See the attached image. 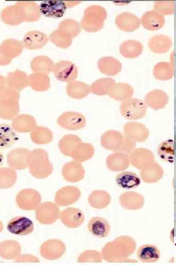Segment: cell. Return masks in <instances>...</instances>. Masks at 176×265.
I'll return each instance as SVG.
<instances>
[{"label":"cell","instance_id":"6da1fadb","mask_svg":"<svg viewBox=\"0 0 176 265\" xmlns=\"http://www.w3.org/2000/svg\"><path fill=\"white\" fill-rule=\"evenodd\" d=\"M107 11L99 5H91L87 7L80 23L81 27L88 32H95L103 28L107 17Z\"/></svg>","mask_w":176,"mask_h":265},{"label":"cell","instance_id":"7a4b0ae2","mask_svg":"<svg viewBox=\"0 0 176 265\" xmlns=\"http://www.w3.org/2000/svg\"><path fill=\"white\" fill-rule=\"evenodd\" d=\"M147 106L142 100L131 98L122 102L120 106L121 114L129 120H138L146 115Z\"/></svg>","mask_w":176,"mask_h":265},{"label":"cell","instance_id":"3957f363","mask_svg":"<svg viewBox=\"0 0 176 265\" xmlns=\"http://www.w3.org/2000/svg\"><path fill=\"white\" fill-rule=\"evenodd\" d=\"M52 71L59 80L70 82L75 81L78 75L77 66L68 60H61L54 64Z\"/></svg>","mask_w":176,"mask_h":265},{"label":"cell","instance_id":"277c9868","mask_svg":"<svg viewBox=\"0 0 176 265\" xmlns=\"http://www.w3.org/2000/svg\"><path fill=\"white\" fill-rule=\"evenodd\" d=\"M17 3L18 11H16L17 24L22 22H34L40 19L41 13L39 6L34 2H23Z\"/></svg>","mask_w":176,"mask_h":265},{"label":"cell","instance_id":"5b68a950","mask_svg":"<svg viewBox=\"0 0 176 265\" xmlns=\"http://www.w3.org/2000/svg\"><path fill=\"white\" fill-rule=\"evenodd\" d=\"M67 9L65 1L61 0H46L39 5L41 14L50 18L62 17Z\"/></svg>","mask_w":176,"mask_h":265},{"label":"cell","instance_id":"8992f818","mask_svg":"<svg viewBox=\"0 0 176 265\" xmlns=\"http://www.w3.org/2000/svg\"><path fill=\"white\" fill-rule=\"evenodd\" d=\"M7 229L12 234L25 236L33 232L34 224L31 219L25 216H16L8 222Z\"/></svg>","mask_w":176,"mask_h":265},{"label":"cell","instance_id":"52a82bcc","mask_svg":"<svg viewBox=\"0 0 176 265\" xmlns=\"http://www.w3.org/2000/svg\"><path fill=\"white\" fill-rule=\"evenodd\" d=\"M124 134L135 142L146 141L150 134L148 128L143 124L137 122H129L124 124Z\"/></svg>","mask_w":176,"mask_h":265},{"label":"cell","instance_id":"ba28073f","mask_svg":"<svg viewBox=\"0 0 176 265\" xmlns=\"http://www.w3.org/2000/svg\"><path fill=\"white\" fill-rule=\"evenodd\" d=\"M114 22L119 29L125 32L134 31L139 27L141 24L140 19L136 15L128 11L118 14Z\"/></svg>","mask_w":176,"mask_h":265},{"label":"cell","instance_id":"9c48e42d","mask_svg":"<svg viewBox=\"0 0 176 265\" xmlns=\"http://www.w3.org/2000/svg\"><path fill=\"white\" fill-rule=\"evenodd\" d=\"M60 125L66 129L78 130L82 129L86 124L85 116L81 113L68 111L62 114L58 119Z\"/></svg>","mask_w":176,"mask_h":265},{"label":"cell","instance_id":"30bf717a","mask_svg":"<svg viewBox=\"0 0 176 265\" xmlns=\"http://www.w3.org/2000/svg\"><path fill=\"white\" fill-rule=\"evenodd\" d=\"M130 164L141 169L150 162L154 160V156L150 150L144 148H135L129 154Z\"/></svg>","mask_w":176,"mask_h":265},{"label":"cell","instance_id":"8fae6325","mask_svg":"<svg viewBox=\"0 0 176 265\" xmlns=\"http://www.w3.org/2000/svg\"><path fill=\"white\" fill-rule=\"evenodd\" d=\"M140 23L147 30L155 31L163 27L165 19L164 16L153 9L147 11L142 15Z\"/></svg>","mask_w":176,"mask_h":265},{"label":"cell","instance_id":"7c38bea8","mask_svg":"<svg viewBox=\"0 0 176 265\" xmlns=\"http://www.w3.org/2000/svg\"><path fill=\"white\" fill-rule=\"evenodd\" d=\"M87 229L92 236L103 238L109 235L110 231V225L105 218L94 216L88 222Z\"/></svg>","mask_w":176,"mask_h":265},{"label":"cell","instance_id":"4fadbf2b","mask_svg":"<svg viewBox=\"0 0 176 265\" xmlns=\"http://www.w3.org/2000/svg\"><path fill=\"white\" fill-rule=\"evenodd\" d=\"M124 134L116 130H108L101 135L100 143L105 149L113 152L119 151Z\"/></svg>","mask_w":176,"mask_h":265},{"label":"cell","instance_id":"5bb4252c","mask_svg":"<svg viewBox=\"0 0 176 265\" xmlns=\"http://www.w3.org/2000/svg\"><path fill=\"white\" fill-rule=\"evenodd\" d=\"M48 41L47 35L38 30L27 32L23 36L22 44L23 47L34 50L44 47Z\"/></svg>","mask_w":176,"mask_h":265},{"label":"cell","instance_id":"9a60e30c","mask_svg":"<svg viewBox=\"0 0 176 265\" xmlns=\"http://www.w3.org/2000/svg\"><path fill=\"white\" fill-rule=\"evenodd\" d=\"M140 170L141 179L146 183H156L162 178L164 174L163 168L155 160L150 162Z\"/></svg>","mask_w":176,"mask_h":265},{"label":"cell","instance_id":"2e32d148","mask_svg":"<svg viewBox=\"0 0 176 265\" xmlns=\"http://www.w3.org/2000/svg\"><path fill=\"white\" fill-rule=\"evenodd\" d=\"M147 106L155 110L164 108L169 102V96L162 90L156 89L150 91L145 96Z\"/></svg>","mask_w":176,"mask_h":265},{"label":"cell","instance_id":"e0dca14e","mask_svg":"<svg viewBox=\"0 0 176 265\" xmlns=\"http://www.w3.org/2000/svg\"><path fill=\"white\" fill-rule=\"evenodd\" d=\"M108 168L114 172L123 171L130 166L129 155L119 152H114L109 155L106 159Z\"/></svg>","mask_w":176,"mask_h":265},{"label":"cell","instance_id":"ac0fdd59","mask_svg":"<svg viewBox=\"0 0 176 265\" xmlns=\"http://www.w3.org/2000/svg\"><path fill=\"white\" fill-rule=\"evenodd\" d=\"M99 71L104 75L113 76L120 73L122 68L121 62L112 56H104L97 61Z\"/></svg>","mask_w":176,"mask_h":265},{"label":"cell","instance_id":"d6986e66","mask_svg":"<svg viewBox=\"0 0 176 265\" xmlns=\"http://www.w3.org/2000/svg\"><path fill=\"white\" fill-rule=\"evenodd\" d=\"M148 47L154 53L162 54L171 48L172 40L168 35L157 34L152 37L148 41Z\"/></svg>","mask_w":176,"mask_h":265},{"label":"cell","instance_id":"ffe728a7","mask_svg":"<svg viewBox=\"0 0 176 265\" xmlns=\"http://www.w3.org/2000/svg\"><path fill=\"white\" fill-rule=\"evenodd\" d=\"M136 256L143 263H155L160 259V252L157 246L146 244L138 247Z\"/></svg>","mask_w":176,"mask_h":265},{"label":"cell","instance_id":"44dd1931","mask_svg":"<svg viewBox=\"0 0 176 265\" xmlns=\"http://www.w3.org/2000/svg\"><path fill=\"white\" fill-rule=\"evenodd\" d=\"M143 50L142 44L136 40H127L119 46L120 54L126 58H134L139 56Z\"/></svg>","mask_w":176,"mask_h":265},{"label":"cell","instance_id":"7402d4cb","mask_svg":"<svg viewBox=\"0 0 176 265\" xmlns=\"http://www.w3.org/2000/svg\"><path fill=\"white\" fill-rule=\"evenodd\" d=\"M117 185L123 189H133L137 187L141 183L137 175L131 171H123L117 174L115 178Z\"/></svg>","mask_w":176,"mask_h":265},{"label":"cell","instance_id":"603a6c76","mask_svg":"<svg viewBox=\"0 0 176 265\" xmlns=\"http://www.w3.org/2000/svg\"><path fill=\"white\" fill-rule=\"evenodd\" d=\"M133 93L134 89L129 84L118 82L114 84L109 96L115 101L123 102L132 98Z\"/></svg>","mask_w":176,"mask_h":265},{"label":"cell","instance_id":"cb8c5ba5","mask_svg":"<svg viewBox=\"0 0 176 265\" xmlns=\"http://www.w3.org/2000/svg\"><path fill=\"white\" fill-rule=\"evenodd\" d=\"M173 62L161 61L157 63L153 68V75L155 79L164 81L173 78L174 74Z\"/></svg>","mask_w":176,"mask_h":265},{"label":"cell","instance_id":"d4e9b609","mask_svg":"<svg viewBox=\"0 0 176 265\" xmlns=\"http://www.w3.org/2000/svg\"><path fill=\"white\" fill-rule=\"evenodd\" d=\"M115 83V80L110 78L97 79L90 86V92L96 95H109Z\"/></svg>","mask_w":176,"mask_h":265},{"label":"cell","instance_id":"484cf974","mask_svg":"<svg viewBox=\"0 0 176 265\" xmlns=\"http://www.w3.org/2000/svg\"><path fill=\"white\" fill-rule=\"evenodd\" d=\"M90 92V86L87 83L73 81L69 82L66 87L67 95L71 98L80 99L86 97Z\"/></svg>","mask_w":176,"mask_h":265},{"label":"cell","instance_id":"4316f807","mask_svg":"<svg viewBox=\"0 0 176 265\" xmlns=\"http://www.w3.org/2000/svg\"><path fill=\"white\" fill-rule=\"evenodd\" d=\"M17 135L13 129L8 124H0V149H6L16 141Z\"/></svg>","mask_w":176,"mask_h":265},{"label":"cell","instance_id":"83f0119b","mask_svg":"<svg viewBox=\"0 0 176 265\" xmlns=\"http://www.w3.org/2000/svg\"><path fill=\"white\" fill-rule=\"evenodd\" d=\"M49 39L57 47L66 49L71 45L73 37L67 31L58 27L50 34Z\"/></svg>","mask_w":176,"mask_h":265},{"label":"cell","instance_id":"f1b7e54d","mask_svg":"<svg viewBox=\"0 0 176 265\" xmlns=\"http://www.w3.org/2000/svg\"><path fill=\"white\" fill-rule=\"evenodd\" d=\"M53 66L52 60L46 56H38L31 62V68L34 72L46 74L52 71Z\"/></svg>","mask_w":176,"mask_h":265},{"label":"cell","instance_id":"f546056e","mask_svg":"<svg viewBox=\"0 0 176 265\" xmlns=\"http://www.w3.org/2000/svg\"><path fill=\"white\" fill-rule=\"evenodd\" d=\"M94 153L93 146L89 143L81 142L73 150L72 154L77 160H85L92 157Z\"/></svg>","mask_w":176,"mask_h":265},{"label":"cell","instance_id":"4dcf8cb0","mask_svg":"<svg viewBox=\"0 0 176 265\" xmlns=\"http://www.w3.org/2000/svg\"><path fill=\"white\" fill-rule=\"evenodd\" d=\"M157 153L162 160L172 163L174 156L173 140H167L162 142L158 147Z\"/></svg>","mask_w":176,"mask_h":265},{"label":"cell","instance_id":"1f68e13d","mask_svg":"<svg viewBox=\"0 0 176 265\" xmlns=\"http://www.w3.org/2000/svg\"><path fill=\"white\" fill-rule=\"evenodd\" d=\"M119 202L120 205L122 206L123 208H124L126 205L129 202H131L129 205L128 210H138L142 208L143 206L136 203L137 202L144 203V199L142 195L139 193L135 192L132 200H130L124 193H123L119 196Z\"/></svg>","mask_w":176,"mask_h":265},{"label":"cell","instance_id":"d6a6232c","mask_svg":"<svg viewBox=\"0 0 176 265\" xmlns=\"http://www.w3.org/2000/svg\"><path fill=\"white\" fill-rule=\"evenodd\" d=\"M81 142L79 137L75 135L68 134L65 136L61 141L63 152L67 155L72 154L76 146Z\"/></svg>","mask_w":176,"mask_h":265},{"label":"cell","instance_id":"836d02e7","mask_svg":"<svg viewBox=\"0 0 176 265\" xmlns=\"http://www.w3.org/2000/svg\"><path fill=\"white\" fill-rule=\"evenodd\" d=\"M58 27L67 31L73 38L79 34L81 28L79 22L70 18L62 21L59 24Z\"/></svg>","mask_w":176,"mask_h":265},{"label":"cell","instance_id":"e575fe53","mask_svg":"<svg viewBox=\"0 0 176 265\" xmlns=\"http://www.w3.org/2000/svg\"><path fill=\"white\" fill-rule=\"evenodd\" d=\"M154 10L163 16L172 15L175 11L174 2L172 0L155 1L154 4Z\"/></svg>","mask_w":176,"mask_h":265},{"label":"cell","instance_id":"d590c367","mask_svg":"<svg viewBox=\"0 0 176 265\" xmlns=\"http://www.w3.org/2000/svg\"><path fill=\"white\" fill-rule=\"evenodd\" d=\"M68 177L71 181H76L82 178L84 171L82 168L78 164L72 163L68 166Z\"/></svg>","mask_w":176,"mask_h":265},{"label":"cell","instance_id":"8d00e7d4","mask_svg":"<svg viewBox=\"0 0 176 265\" xmlns=\"http://www.w3.org/2000/svg\"><path fill=\"white\" fill-rule=\"evenodd\" d=\"M135 146L136 142L124 134L123 141L119 151L129 155L135 148Z\"/></svg>","mask_w":176,"mask_h":265},{"label":"cell","instance_id":"74e56055","mask_svg":"<svg viewBox=\"0 0 176 265\" xmlns=\"http://www.w3.org/2000/svg\"><path fill=\"white\" fill-rule=\"evenodd\" d=\"M66 7H72L79 3V1H65Z\"/></svg>","mask_w":176,"mask_h":265},{"label":"cell","instance_id":"f35d334b","mask_svg":"<svg viewBox=\"0 0 176 265\" xmlns=\"http://www.w3.org/2000/svg\"><path fill=\"white\" fill-rule=\"evenodd\" d=\"M3 157L2 154L0 152V167L3 164Z\"/></svg>","mask_w":176,"mask_h":265}]
</instances>
